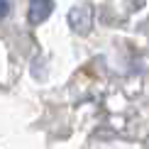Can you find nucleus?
<instances>
[{
    "instance_id": "f257e3e1",
    "label": "nucleus",
    "mask_w": 149,
    "mask_h": 149,
    "mask_svg": "<svg viewBox=\"0 0 149 149\" xmlns=\"http://www.w3.org/2000/svg\"><path fill=\"white\" fill-rule=\"evenodd\" d=\"M69 24L76 34H88L93 27V8L88 3H78L69 10Z\"/></svg>"
},
{
    "instance_id": "f03ea898",
    "label": "nucleus",
    "mask_w": 149,
    "mask_h": 149,
    "mask_svg": "<svg viewBox=\"0 0 149 149\" xmlns=\"http://www.w3.org/2000/svg\"><path fill=\"white\" fill-rule=\"evenodd\" d=\"M54 10V0H29V10H27V22L37 27L52 15Z\"/></svg>"
},
{
    "instance_id": "7ed1b4c3",
    "label": "nucleus",
    "mask_w": 149,
    "mask_h": 149,
    "mask_svg": "<svg viewBox=\"0 0 149 149\" xmlns=\"http://www.w3.org/2000/svg\"><path fill=\"white\" fill-rule=\"evenodd\" d=\"M8 8H10V5H8V0H0V17H3L5 12H8Z\"/></svg>"
}]
</instances>
